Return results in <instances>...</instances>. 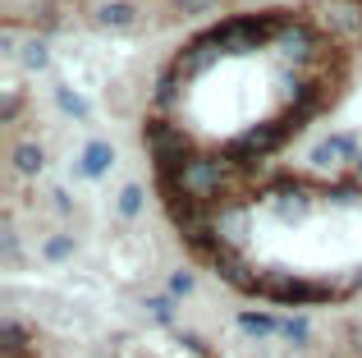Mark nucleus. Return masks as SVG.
Wrapping results in <instances>:
<instances>
[{
  "instance_id": "obj_6",
  "label": "nucleus",
  "mask_w": 362,
  "mask_h": 358,
  "mask_svg": "<svg viewBox=\"0 0 362 358\" xmlns=\"http://www.w3.org/2000/svg\"><path fill=\"white\" fill-rule=\"evenodd\" d=\"M280 46L293 55V60H312L317 55V46H321V37L312 33V28H303V23H284V33H280Z\"/></svg>"
},
{
  "instance_id": "obj_17",
  "label": "nucleus",
  "mask_w": 362,
  "mask_h": 358,
  "mask_svg": "<svg viewBox=\"0 0 362 358\" xmlns=\"http://www.w3.org/2000/svg\"><path fill=\"white\" fill-rule=\"evenodd\" d=\"M60 110H69V115L88 120V101H83V97H78L74 88H60Z\"/></svg>"
},
{
  "instance_id": "obj_14",
  "label": "nucleus",
  "mask_w": 362,
  "mask_h": 358,
  "mask_svg": "<svg viewBox=\"0 0 362 358\" xmlns=\"http://www.w3.org/2000/svg\"><path fill=\"white\" fill-rule=\"evenodd\" d=\"M142 212V184H124V193H119V216H138Z\"/></svg>"
},
{
  "instance_id": "obj_21",
  "label": "nucleus",
  "mask_w": 362,
  "mask_h": 358,
  "mask_svg": "<svg viewBox=\"0 0 362 358\" xmlns=\"http://www.w3.org/2000/svg\"><path fill=\"white\" fill-rule=\"evenodd\" d=\"M14 115H18V97H9V101H5V110H0V120H5V125H9V120H14Z\"/></svg>"
},
{
  "instance_id": "obj_12",
  "label": "nucleus",
  "mask_w": 362,
  "mask_h": 358,
  "mask_svg": "<svg viewBox=\"0 0 362 358\" xmlns=\"http://www.w3.org/2000/svg\"><path fill=\"white\" fill-rule=\"evenodd\" d=\"M239 331H243V335H257V340H262V335L280 331V322H275V317H266V313H243V317H239Z\"/></svg>"
},
{
  "instance_id": "obj_3",
  "label": "nucleus",
  "mask_w": 362,
  "mask_h": 358,
  "mask_svg": "<svg viewBox=\"0 0 362 358\" xmlns=\"http://www.w3.org/2000/svg\"><path fill=\"white\" fill-rule=\"evenodd\" d=\"M262 294L280 299V304H326V299H335L339 289L312 285V280H293V276H266L262 280Z\"/></svg>"
},
{
  "instance_id": "obj_4",
  "label": "nucleus",
  "mask_w": 362,
  "mask_h": 358,
  "mask_svg": "<svg viewBox=\"0 0 362 358\" xmlns=\"http://www.w3.org/2000/svg\"><path fill=\"white\" fill-rule=\"evenodd\" d=\"M211 267H216V276H221L225 285L243 289V294H262V280H266V276H262V271H252V267H247V262L239 258V248H230L221 262H211Z\"/></svg>"
},
{
  "instance_id": "obj_18",
  "label": "nucleus",
  "mask_w": 362,
  "mask_h": 358,
  "mask_svg": "<svg viewBox=\"0 0 362 358\" xmlns=\"http://www.w3.org/2000/svg\"><path fill=\"white\" fill-rule=\"evenodd\" d=\"M280 335L293 340V345H308V322H303V317H289V322H280Z\"/></svg>"
},
{
  "instance_id": "obj_15",
  "label": "nucleus",
  "mask_w": 362,
  "mask_h": 358,
  "mask_svg": "<svg viewBox=\"0 0 362 358\" xmlns=\"http://www.w3.org/2000/svg\"><path fill=\"white\" fill-rule=\"evenodd\" d=\"M0 340H5L9 354H18L28 345V335H23V326H18V322H0Z\"/></svg>"
},
{
  "instance_id": "obj_5",
  "label": "nucleus",
  "mask_w": 362,
  "mask_h": 358,
  "mask_svg": "<svg viewBox=\"0 0 362 358\" xmlns=\"http://www.w3.org/2000/svg\"><path fill=\"white\" fill-rule=\"evenodd\" d=\"M321 28H335V33H358L362 28V5L358 0H326V5L317 9Z\"/></svg>"
},
{
  "instance_id": "obj_1",
  "label": "nucleus",
  "mask_w": 362,
  "mask_h": 358,
  "mask_svg": "<svg viewBox=\"0 0 362 358\" xmlns=\"http://www.w3.org/2000/svg\"><path fill=\"white\" fill-rule=\"evenodd\" d=\"M160 184H175L188 202L202 207V202H211V197H221L225 188H230V175H225V166L216 161V156H193L175 179H160Z\"/></svg>"
},
{
  "instance_id": "obj_16",
  "label": "nucleus",
  "mask_w": 362,
  "mask_h": 358,
  "mask_svg": "<svg viewBox=\"0 0 362 358\" xmlns=\"http://www.w3.org/2000/svg\"><path fill=\"white\" fill-rule=\"evenodd\" d=\"M69 253H74V239H64V234H55V239H46L42 258H46V262H64Z\"/></svg>"
},
{
  "instance_id": "obj_22",
  "label": "nucleus",
  "mask_w": 362,
  "mask_h": 358,
  "mask_svg": "<svg viewBox=\"0 0 362 358\" xmlns=\"http://www.w3.org/2000/svg\"><path fill=\"white\" fill-rule=\"evenodd\" d=\"M358 179H362V156H358Z\"/></svg>"
},
{
  "instance_id": "obj_13",
  "label": "nucleus",
  "mask_w": 362,
  "mask_h": 358,
  "mask_svg": "<svg viewBox=\"0 0 362 358\" xmlns=\"http://www.w3.org/2000/svg\"><path fill=\"white\" fill-rule=\"evenodd\" d=\"M18 60H23L28 69H46V64H51V51H46V42H37V37H33V42L18 46Z\"/></svg>"
},
{
  "instance_id": "obj_11",
  "label": "nucleus",
  "mask_w": 362,
  "mask_h": 358,
  "mask_svg": "<svg viewBox=\"0 0 362 358\" xmlns=\"http://www.w3.org/2000/svg\"><path fill=\"white\" fill-rule=\"evenodd\" d=\"M335 156H358V143L354 138H330V143H321L317 152H312V161L326 166V161H335Z\"/></svg>"
},
{
  "instance_id": "obj_20",
  "label": "nucleus",
  "mask_w": 362,
  "mask_h": 358,
  "mask_svg": "<svg viewBox=\"0 0 362 358\" xmlns=\"http://www.w3.org/2000/svg\"><path fill=\"white\" fill-rule=\"evenodd\" d=\"M216 5H221V0H175L179 14H211Z\"/></svg>"
},
{
  "instance_id": "obj_23",
  "label": "nucleus",
  "mask_w": 362,
  "mask_h": 358,
  "mask_svg": "<svg viewBox=\"0 0 362 358\" xmlns=\"http://www.w3.org/2000/svg\"><path fill=\"white\" fill-rule=\"evenodd\" d=\"M358 5H362V0H358Z\"/></svg>"
},
{
  "instance_id": "obj_7",
  "label": "nucleus",
  "mask_w": 362,
  "mask_h": 358,
  "mask_svg": "<svg viewBox=\"0 0 362 358\" xmlns=\"http://www.w3.org/2000/svg\"><path fill=\"white\" fill-rule=\"evenodd\" d=\"M110 166H115V147H110L106 138H92V143L83 147V156H78V175L97 179V175H106Z\"/></svg>"
},
{
  "instance_id": "obj_9",
  "label": "nucleus",
  "mask_w": 362,
  "mask_h": 358,
  "mask_svg": "<svg viewBox=\"0 0 362 358\" xmlns=\"http://www.w3.org/2000/svg\"><path fill=\"white\" fill-rule=\"evenodd\" d=\"M133 18H138V9H133L129 0H106V5L97 9V23L101 28H129Z\"/></svg>"
},
{
  "instance_id": "obj_19",
  "label": "nucleus",
  "mask_w": 362,
  "mask_h": 358,
  "mask_svg": "<svg viewBox=\"0 0 362 358\" xmlns=\"http://www.w3.org/2000/svg\"><path fill=\"white\" fill-rule=\"evenodd\" d=\"M193 294V271H175L170 276V299H188Z\"/></svg>"
},
{
  "instance_id": "obj_10",
  "label": "nucleus",
  "mask_w": 362,
  "mask_h": 358,
  "mask_svg": "<svg viewBox=\"0 0 362 358\" xmlns=\"http://www.w3.org/2000/svg\"><path fill=\"white\" fill-rule=\"evenodd\" d=\"M243 230H247V212H221V216H216V234H221L230 248L243 243Z\"/></svg>"
},
{
  "instance_id": "obj_8",
  "label": "nucleus",
  "mask_w": 362,
  "mask_h": 358,
  "mask_svg": "<svg viewBox=\"0 0 362 358\" xmlns=\"http://www.w3.org/2000/svg\"><path fill=\"white\" fill-rule=\"evenodd\" d=\"M42 166H46L42 143H37V138H18L14 143V171L23 179H33V175H42Z\"/></svg>"
},
{
  "instance_id": "obj_2",
  "label": "nucleus",
  "mask_w": 362,
  "mask_h": 358,
  "mask_svg": "<svg viewBox=\"0 0 362 358\" xmlns=\"http://www.w3.org/2000/svg\"><path fill=\"white\" fill-rule=\"evenodd\" d=\"M293 134H298V125H293L289 110H284L280 120H271V125H257V129H247L243 138H234L230 152H234V156H266V152H275V147H284Z\"/></svg>"
}]
</instances>
